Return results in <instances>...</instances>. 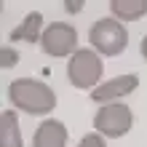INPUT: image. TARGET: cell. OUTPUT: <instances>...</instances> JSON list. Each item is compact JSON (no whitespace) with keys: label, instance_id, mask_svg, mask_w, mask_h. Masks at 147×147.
I'll return each instance as SVG.
<instances>
[{"label":"cell","instance_id":"obj_1","mask_svg":"<svg viewBox=\"0 0 147 147\" xmlns=\"http://www.w3.org/2000/svg\"><path fill=\"white\" fill-rule=\"evenodd\" d=\"M8 99L11 105L22 112L30 115H48L56 107V94L51 91V86L35 78H19L8 86Z\"/></svg>","mask_w":147,"mask_h":147},{"label":"cell","instance_id":"obj_2","mask_svg":"<svg viewBox=\"0 0 147 147\" xmlns=\"http://www.w3.org/2000/svg\"><path fill=\"white\" fill-rule=\"evenodd\" d=\"M88 40L99 56H118L128 46V30L118 19H99L91 24Z\"/></svg>","mask_w":147,"mask_h":147},{"label":"cell","instance_id":"obj_3","mask_svg":"<svg viewBox=\"0 0 147 147\" xmlns=\"http://www.w3.org/2000/svg\"><path fill=\"white\" fill-rule=\"evenodd\" d=\"M102 56L96 54L94 48H78L75 54L70 56L67 62V78L75 88H96L99 80H102Z\"/></svg>","mask_w":147,"mask_h":147},{"label":"cell","instance_id":"obj_4","mask_svg":"<svg viewBox=\"0 0 147 147\" xmlns=\"http://www.w3.org/2000/svg\"><path fill=\"white\" fill-rule=\"evenodd\" d=\"M134 126V112L123 102H112V105H102L99 112L94 115V128L102 136H126Z\"/></svg>","mask_w":147,"mask_h":147},{"label":"cell","instance_id":"obj_5","mask_svg":"<svg viewBox=\"0 0 147 147\" xmlns=\"http://www.w3.org/2000/svg\"><path fill=\"white\" fill-rule=\"evenodd\" d=\"M40 48L48 56H72L78 51V32L72 24L67 22H51L43 30L40 38Z\"/></svg>","mask_w":147,"mask_h":147},{"label":"cell","instance_id":"obj_6","mask_svg":"<svg viewBox=\"0 0 147 147\" xmlns=\"http://www.w3.org/2000/svg\"><path fill=\"white\" fill-rule=\"evenodd\" d=\"M136 88H139V78L136 75H118V78H112L107 83H99L96 88L91 91V99L96 102V105H112V102L134 94Z\"/></svg>","mask_w":147,"mask_h":147},{"label":"cell","instance_id":"obj_7","mask_svg":"<svg viewBox=\"0 0 147 147\" xmlns=\"http://www.w3.org/2000/svg\"><path fill=\"white\" fill-rule=\"evenodd\" d=\"M67 126L56 118H46L35 128L32 136V147H67Z\"/></svg>","mask_w":147,"mask_h":147},{"label":"cell","instance_id":"obj_8","mask_svg":"<svg viewBox=\"0 0 147 147\" xmlns=\"http://www.w3.org/2000/svg\"><path fill=\"white\" fill-rule=\"evenodd\" d=\"M43 38V13L40 11H32L22 19V24L11 32V40L13 43H38Z\"/></svg>","mask_w":147,"mask_h":147},{"label":"cell","instance_id":"obj_9","mask_svg":"<svg viewBox=\"0 0 147 147\" xmlns=\"http://www.w3.org/2000/svg\"><path fill=\"white\" fill-rule=\"evenodd\" d=\"M0 147H24L19 118H16L13 110H3L0 112Z\"/></svg>","mask_w":147,"mask_h":147},{"label":"cell","instance_id":"obj_10","mask_svg":"<svg viewBox=\"0 0 147 147\" xmlns=\"http://www.w3.org/2000/svg\"><path fill=\"white\" fill-rule=\"evenodd\" d=\"M110 11L120 24L136 22L147 13V0H110Z\"/></svg>","mask_w":147,"mask_h":147},{"label":"cell","instance_id":"obj_11","mask_svg":"<svg viewBox=\"0 0 147 147\" xmlns=\"http://www.w3.org/2000/svg\"><path fill=\"white\" fill-rule=\"evenodd\" d=\"M16 62H19V54H16L13 48H0V67H3V70L16 67Z\"/></svg>","mask_w":147,"mask_h":147},{"label":"cell","instance_id":"obj_12","mask_svg":"<svg viewBox=\"0 0 147 147\" xmlns=\"http://www.w3.org/2000/svg\"><path fill=\"white\" fill-rule=\"evenodd\" d=\"M78 147H107V142H105V136H102V134L94 131V134H86Z\"/></svg>","mask_w":147,"mask_h":147},{"label":"cell","instance_id":"obj_13","mask_svg":"<svg viewBox=\"0 0 147 147\" xmlns=\"http://www.w3.org/2000/svg\"><path fill=\"white\" fill-rule=\"evenodd\" d=\"M80 8H83V3H72V0L67 3V11H70V13H78Z\"/></svg>","mask_w":147,"mask_h":147},{"label":"cell","instance_id":"obj_14","mask_svg":"<svg viewBox=\"0 0 147 147\" xmlns=\"http://www.w3.org/2000/svg\"><path fill=\"white\" fill-rule=\"evenodd\" d=\"M139 48H142V59H144V62H147V35L142 38V46H139Z\"/></svg>","mask_w":147,"mask_h":147}]
</instances>
